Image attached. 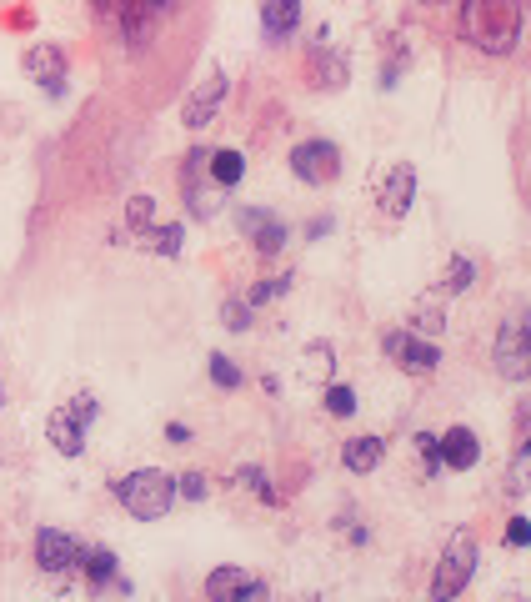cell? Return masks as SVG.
Returning <instances> with one entry per match:
<instances>
[{"instance_id":"6da1fadb","label":"cell","mask_w":531,"mask_h":602,"mask_svg":"<svg viewBox=\"0 0 531 602\" xmlns=\"http://www.w3.org/2000/svg\"><path fill=\"white\" fill-rule=\"evenodd\" d=\"M461 36L481 56H511L521 36V0H461Z\"/></svg>"},{"instance_id":"7a4b0ae2","label":"cell","mask_w":531,"mask_h":602,"mask_svg":"<svg viewBox=\"0 0 531 602\" xmlns=\"http://www.w3.org/2000/svg\"><path fill=\"white\" fill-rule=\"evenodd\" d=\"M116 502L136 517V522H161L171 507H176V477L161 472V467H141V472H126L121 482H111Z\"/></svg>"},{"instance_id":"3957f363","label":"cell","mask_w":531,"mask_h":602,"mask_svg":"<svg viewBox=\"0 0 531 602\" xmlns=\"http://www.w3.org/2000/svg\"><path fill=\"white\" fill-rule=\"evenodd\" d=\"M491 367L506 382H526L531 377V307H516L491 342Z\"/></svg>"},{"instance_id":"277c9868","label":"cell","mask_w":531,"mask_h":602,"mask_svg":"<svg viewBox=\"0 0 531 602\" xmlns=\"http://www.w3.org/2000/svg\"><path fill=\"white\" fill-rule=\"evenodd\" d=\"M476 562H481V542H476V532H451L446 537V547H441V562H436V577H431V597H456V592H466V582L476 577Z\"/></svg>"},{"instance_id":"5b68a950","label":"cell","mask_w":531,"mask_h":602,"mask_svg":"<svg viewBox=\"0 0 531 602\" xmlns=\"http://www.w3.org/2000/svg\"><path fill=\"white\" fill-rule=\"evenodd\" d=\"M216 181H211V146H191L181 156V201L196 221H211L216 216Z\"/></svg>"},{"instance_id":"8992f818","label":"cell","mask_w":531,"mask_h":602,"mask_svg":"<svg viewBox=\"0 0 531 602\" xmlns=\"http://www.w3.org/2000/svg\"><path fill=\"white\" fill-rule=\"evenodd\" d=\"M381 352H386L406 377H431V372L441 367V347H436L431 337H416L411 327H391V332L381 337Z\"/></svg>"},{"instance_id":"52a82bcc","label":"cell","mask_w":531,"mask_h":602,"mask_svg":"<svg viewBox=\"0 0 531 602\" xmlns=\"http://www.w3.org/2000/svg\"><path fill=\"white\" fill-rule=\"evenodd\" d=\"M291 176L296 181H306V186H331L336 176H341V146L336 141H301L296 151H291Z\"/></svg>"},{"instance_id":"ba28073f","label":"cell","mask_w":531,"mask_h":602,"mask_svg":"<svg viewBox=\"0 0 531 602\" xmlns=\"http://www.w3.org/2000/svg\"><path fill=\"white\" fill-rule=\"evenodd\" d=\"M26 76L41 81V91H46L51 101H61V96H66V76H71L66 46H61V41H36V46L26 51Z\"/></svg>"},{"instance_id":"9c48e42d","label":"cell","mask_w":531,"mask_h":602,"mask_svg":"<svg viewBox=\"0 0 531 602\" xmlns=\"http://www.w3.org/2000/svg\"><path fill=\"white\" fill-rule=\"evenodd\" d=\"M81 557H86V547H81L71 532H61V527H36V567H41V572H51V577L76 572Z\"/></svg>"},{"instance_id":"30bf717a","label":"cell","mask_w":531,"mask_h":602,"mask_svg":"<svg viewBox=\"0 0 531 602\" xmlns=\"http://www.w3.org/2000/svg\"><path fill=\"white\" fill-rule=\"evenodd\" d=\"M236 231H241L261 256H276V251L286 246V221H281L276 211H266V206H241V211H236Z\"/></svg>"},{"instance_id":"8fae6325","label":"cell","mask_w":531,"mask_h":602,"mask_svg":"<svg viewBox=\"0 0 531 602\" xmlns=\"http://www.w3.org/2000/svg\"><path fill=\"white\" fill-rule=\"evenodd\" d=\"M226 106V71H206V81L186 96V106H181V121L191 126V131H206L211 121H216V111Z\"/></svg>"},{"instance_id":"7c38bea8","label":"cell","mask_w":531,"mask_h":602,"mask_svg":"<svg viewBox=\"0 0 531 602\" xmlns=\"http://www.w3.org/2000/svg\"><path fill=\"white\" fill-rule=\"evenodd\" d=\"M206 597L211 602H256V597H266V582L241 567H216V572H206Z\"/></svg>"},{"instance_id":"4fadbf2b","label":"cell","mask_w":531,"mask_h":602,"mask_svg":"<svg viewBox=\"0 0 531 602\" xmlns=\"http://www.w3.org/2000/svg\"><path fill=\"white\" fill-rule=\"evenodd\" d=\"M301 31V0H261V36L266 46H286Z\"/></svg>"},{"instance_id":"5bb4252c","label":"cell","mask_w":531,"mask_h":602,"mask_svg":"<svg viewBox=\"0 0 531 602\" xmlns=\"http://www.w3.org/2000/svg\"><path fill=\"white\" fill-rule=\"evenodd\" d=\"M416 201V166L411 161H396L386 176H381V211L386 216H406Z\"/></svg>"},{"instance_id":"9a60e30c","label":"cell","mask_w":531,"mask_h":602,"mask_svg":"<svg viewBox=\"0 0 531 602\" xmlns=\"http://www.w3.org/2000/svg\"><path fill=\"white\" fill-rule=\"evenodd\" d=\"M306 81H311L316 91H336V86L346 81V56H336V51L326 46V31H321V41L306 51Z\"/></svg>"},{"instance_id":"2e32d148","label":"cell","mask_w":531,"mask_h":602,"mask_svg":"<svg viewBox=\"0 0 531 602\" xmlns=\"http://www.w3.org/2000/svg\"><path fill=\"white\" fill-rule=\"evenodd\" d=\"M46 442H51L61 457H81V452H86V427H81L66 407H56V412L46 417Z\"/></svg>"},{"instance_id":"e0dca14e","label":"cell","mask_w":531,"mask_h":602,"mask_svg":"<svg viewBox=\"0 0 531 602\" xmlns=\"http://www.w3.org/2000/svg\"><path fill=\"white\" fill-rule=\"evenodd\" d=\"M441 457H446L451 472H471V467L481 462V437H476L471 427H451V432L441 437Z\"/></svg>"},{"instance_id":"ac0fdd59","label":"cell","mask_w":531,"mask_h":602,"mask_svg":"<svg viewBox=\"0 0 531 602\" xmlns=\"http://www.w3.org/2000/svg\"><path fill=\"white\" fill-rule=\"evenodd\" d=\"M381 452H386V442H381V437H371V432H361V437H351V442L341 447V467H346V472H356V477H366V472H376V467H381Z\"/></svg>"},{"instance_id":"d6986e66","label":"cell","mask_w":531,"mask_h":602,"mask_svg":"<svg viewBox=\"0 0 531 602\" xmlns=\"http://www.w3.org/2000/svg\"><path fill=\"white\" fill-rule=\"evenodd\" d=\"M331 372H336V347H331L326 337L306 342V352H301V377H306V382H316V387H326V382H331Z\"/></svg>"},{"instance_id":"ffe728a7","label":"cell","mask_w":531,"mask_h":602,"mask_svg":"<svg viewBox=\"0 0 531 602\" xmlns=\"http://www.w3.org/2000/svg\"><path fill=\"white\" fill-rule=\"evenodd\" d=\"M156 0H121V26H126V46L141 51L146 46V16H156Z\"/></svg>"},{"instance_id":"44dd1931","label":"cell","mask_w":531,"mask_h":602,"mask_svg":"<svg viewBox=\"0 0 531 602\" xmlns=\"http://www.w3.org/2000/svg\"><path fill=\"white\" fill-rule=\"evenodd\" d=\"M241 176H246V156H241V151H231V146L211 151V181H216L221 191H236Z\"/></svg>"},{"instance_id":"7402d4cb","label":"cell","mask_w":531,"mask_h":602,"mask_svg":"<svg viewBox=\"0 0 531 602\" xmlns=\"http://www.w3.org/2000/svg\"><path fill=\"white\" fill-rule=\"evenodd\" d=\"M81 567L91 572V592H106V587L121 582V577H116V552H111V547H86Z\"/></svg>"},{"instance_id":"603a6c76","label":"cell","mask_w":531,"mask_h":602,"mask_svg":"<svg viewBox=\"0 0 531 602\" xmlns=\"http://www.w3.org/2000/svg\"><path fill=\"white\" fill-rule=\"evenodd\" d=\"M411 332H416V337H431V342L446 332V312H441L436 296H421L416 307H411Z\"/></svg>"},{"instance_id":"cb8c5ba5","label":"cell","mask_w":531,"mask_h":602,"mask_svg":"<svg viewBox=\"0 0 531 602\" xmlns=\"http://www.w3.org/2000/svg\"><path fill=\"white\" fill-rule=\"evenodd\" d=\"M141 241H146L151 251H161V256H181V251H186V226H181V221H166V226L141 231Z\"/></svg>"},{"instance_id":"d4e9b609","label":"cell","mask_w":531,"mask_h":602,"mask_svg":"<svg viewBox=\"0 0 531 602\" xmlns=\"http://www.w3.org/2000/svg\"><path fill=\"white\" fill-rule=\"evenodd\" d=\"M476 286V261L471 256H451L446 261V276H441V291L446 296H466Z\"/></svg>"},{"instance_id":"484cf974","label":"cell","mask_w":531,"mask_h":602,"mask_svg":"<svg viewBox=\"0 0 531 602\" xmlns=\"http://www.w3.org/2000/svg\"><path fill=\"white\" fill-rule=\"evenodd\" d=\"M521 492H531V437L516 447V457L506 467V497H521Z\"/></svg>"},{"instance_id":"4316f807","label":"cell","mask_w":531,"mask_h":602,"mask_svg":"<svg viewBox=\"0 0 531 602\" xmlns=\"http://www.w3.org/2000/svg\"><path fill=\"white\" fill-rule=\"evenodd\" d=\"M126 226L141 236V231H151L156 226V196H146V191H136L131 201H126Z\"/></svg>"},{"instance_id":"83f0119b","label":"cell","mask_w":531,"mask_h":602,"mask_svg":"<svg viewBox=\"0 0 531 602\" xmlns=\"http://www.w3.org/2000/svg\"><path fill=\"white\" fill-rule=\"evenodd\" d=\"M321 407H326V417H351V412H356V392H351V387H341V382H326Z\"/></svg>"},{"instance_id":"f1b7e54d","label":"cell","mask_w":531,"mask_h":602,"mask_svg":"<svg viewBox=\"0 0 531 602\" xmlns=\"http://www.w3.org/2000/svg\"><path fill=\"white\" fill-rule=\"evenodd\" d=\"M211 382L226 387V392H236V387H241V367H236L226 352H211Z\"/></svg>"},{"instance_id":"f546056e","label":"cell","mask_w":531,"mask_h":602,"mask_svg":"<svg viewBox=\"0 0 531 602\" xmlns=\"http://www.w3.org/2000/svg\"><path fill=\"white\" fill-rule=\"evenodd\" d=\"M251 312H256L251 301H236V296H231L226 307H221V322H226V332H246V327H251Z\"/></svg>"},{"instance_id":"4dcf8cb0","label":"cell","mask_w":531,"mask_h":602,"mask_svg":"<svg viewBox=\"0 0 531 602\" xmlns=\"http://www.w3.org/2000/svg\"><path fill=\"white\" fill-rule=\"evenodd\" d=\"M66 412H71V417H76V422H81V427H91V422H96V417H101V402H96V397H91V392H76V397H71V402H66Z\"/></svg>"},{"instance_id":"1f68e13d","label":"cell","mask_w":531,"mask_h":602,"mask_svg":"<svg viewBox=\"0 0 531 602\" xmlns=\"http://www.w3.org/2000/svg\"><path fill=\"white\" fill-rule=\"evenodd\" d=\"M416 442H421V467H426V477H436V472L446 467V457H441V437H431V432H421Z\"/></svg>"},{"instance_id":"d6a6232c","label":"cell","mask_w":531,"mask_h":602,"mask_svg":"<svg viewBox=\"0 0 531 602\" xmlns=\"http://www.w3.org/2000/svg\"><path fill=\"white\" fill-rule=\"evenodd\" d=\"M236 477H241V487H246V492H256V497H266V502H276V492H271V477H266L261 467H241Z\"/></svg>"},{"instance_id":"836d02e7","label":"cell","mask_w":531,"mask_h":602,"mask_svg":"<svg viewBox=\"0 0 531 602\" xmlns=\"http://www.w3.org/2000/svg\"><path fill=\"white\" fill-rule=\"evenodd\" d=\"M176 492H181L186 502H206V492H211V487H206V472H181V477H176Z\"/></svg>"},{"instance_id":"e575fe53","label":"cell","mask_w":531,"mask_h":602,"mask_svg":"<svg viewBox=\"0 0 531 602\" xmlns=\"http://www.w3.org/2000/svg\"><path fill=\"white\" fill-rule=\"evenodd\" d=\"M286 286H291V276H271V281H256L246 301H251V307H266V301H271V296H281Z\"/></svg>"},{"instance_id":"d590c367","label":"cell","mask_w":531,"mask_h":602,"mask_svg":"<svg viewBox=\"0 0 531 602\" xmlns=\"http://www.w3.org/2000/svg\"><path fill=\"white\" fill-rule=\"evenodd\" d=\"M406 61H411V56H406V46H396V56H391V61H381V91H391V86L401 81Z\"/></svg>"},{"instance_id":"8d00e7d4","label":"cell","mask_w":531,"mask_h":602,"mask_svg":"<svg viewBox=\"0 0 531 602\" xmlns=\"http://www.w3.org/2000/svg\"><path fill=\"white\" fill-rule=\"evenodd\" d=\"M506 547H531V522H526V517H511V522H506Z\"/></svg>"},{"instance_id":"74e56055","label":"cell","mask_w":531,"mask_h":602,"mask_svg":"<svg viewBox=\"0 0 531 602\" xmlns=\"http://www.w3.org/2000/svg\"><path fill=\"white\" fill-rule=\"evenodd\" d=\"M331 226H336L331 216H316V221L306 226V241H321V236H331Z\"/></svg>"},{"instance_id":"f35d334b","label":"cell","mask_w":531,"mask_h":602,"mask_svg":"<svg viewBox=\"0 0 531 602\" xmlns=\"http://www.w3.org/2000/svg\"><path fill=\"white\" fill-rule=\"evenodd\" d=\"M166 442L186 447V442H191V427H186V422H166Z\"/></svg>"},{"instance_id":"ab89813d","label":"cell","mask_w":531,"mask_h":602,"mask_svg":"<svg viewBox=\"0 0 531 602\" xmlns=\"http://www.w3.org/2000/svg\"><path fill=\"white\" fill-rule=\"evenodd\" d=\"M0 407H6V392H0Z\"/></svg>"},{"instance_id":"60d3db41","label":"cell","mask_w":531,"mask_h":602,"mask_svg":"<svg viewBox=\"0 0 531 602\" xmlns=\"http://www.w3.org/2000/svg\"><path fill=\"white\" fill-rule=\"evenodd\" d=\"M156 6H166V0H156Z\"/></svg>"},{"instance_id":"b9f144b4","label":"cell","mask_w":531,"mask_h":602,"mask_svg":"<svg viewBox=\"0 0 531 602\" xmlns=\"http://www.w3.org/2000/svg\"><path fill=\"white\" fill-rule=\"evenodd\" d=\"M426 6H436V0H426Z\"/></svg>"}]
</instances>
